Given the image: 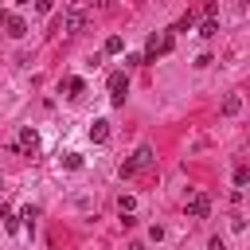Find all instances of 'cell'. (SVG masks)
<instances>
[{"label": "cell", "mask_w": 250, "mask_h": 250, "mask_svg": "<svg viewBox=\"0 0 250 250\" xmlns=\"http://www.w3.org/2000/svg\"><path fill=\"white\" fill-rule=\"evenodd\" d=\"M172 43H176V35H172V31H156V35H148V47H145V62H156L160 55H168V51H172Z\"/></svg>", "instance_id": "6da1fadb"}, {"label": "cell", "mask_w": 250, "mask_h": 250, "mask_svg": "<svg viewBox=\"0 0 250 250\" xmlns=\"http://www.w3.org/2000/svg\"><path fill=\"white\" fill-rule=\"evenodd\" d=\"M148 164H152V148H148V145H141V148H137V152H133V156H129V160L121 164V176L129 180V176H137V172H145Z\"/></svg>", "instance_id": "7a4b0ae2"}, {"label": "cell", "mask_w": 250, "mask_h": 250, "mask_svg": "<svg viewBox=\"0 0 250 250\" xmlns=\"http://www.w3.org/2000/svg\"><path fill=\"white\" fill-rule=\"evenodd\" d=\"M82 27H86V8L70 4V8L62 12V31H66V35H78Z\"/></svg>", "instance_id": "3957f363"}, {"label": "cell", "mask_w": 250, "mask_h": 250, "mask_svg": "<svg viewBox=\"0 0 250 250\" xmlns=\"http://www.w3.org/2000/svg\"><path fill=\"white\" fill-rule=\"evenodd\" d=\"M125 94H129V74H125V70L109 74V102H113V105H125Z\"/></svg>", "instance_id": "277c9868"}, {"label": "cell", "mask_w": 250, "mask_h": 250, "mask_svg": "<svg viewBox=\"0 0 250 250\" xmlns=\"http://www.w3.org/2000/svg\"><path fill=\"white\" fill-rule=\"evenodd\" d=\"M207 211H211V199H207V191H195V195L188 199V219H207Z\"/></svg>", "instance_id": "5b68a950"}, {"label": "cell", "mask_w": 250, "mask_h": 250, "mask_svg": "<svg viewBox=\"0 0 250 250\" xmlns=\"http://www.w3.org/2000/svg\"><path fill=\"white\" fill-rule=\"evenodd\" d=\"M20 148H23L27 156H35V148H39V133H35L31 125H23V129H20Z\"/></svg>", "instance_id": "8992f818"}, {"label": "cell", "mask_w": 250, "mask_h": 250, "mask_svg": "<svg viewBox=\"0 0 250 250\" xmlns=\"http://www.w3.org/2000/svg\"><path fill=\"white\" fill-rule=\"evenodd\" d=\"M90 141H94V145H105V141H109V121H105V117H98V121L90 125Z\"/></svg>", "instance_id": "52a82bcc"}, {"label": "cell", "mask_w": 250, "mask_h": 250, "mask_svg": "<svg viewBox=\"0 0 250 250\" xmlns=\"http://www.w3.org/2000/svg\"><path fill=\"white\" fill-rule=\"evenodd\" d=\"M238 109H242V98H238V94H227V98H223V117H234Z\"/></svg>", "instance_id": "ba28073f"}, {"label": "cell", "mask_w": 250, "mask_h": 250, "mask_svg": "<svg viewBox=\"0 0 250 250\" xmlns=\"http://www.w3.org/2000/svg\"><path fill=\"white\" fill-rule=\"evenodd\" d=\"M8 35H12V39H23V35H27V23H23L20 16H12V20H8Z\"/></svg>", "instance_id": "9c48e42d"}, {"label": "cell", "mask_w": 250, "mask_h": 250, "mask_svg": "<svg viewBox=\"0 0 250 250\" xmlns=\"http://www.w3.org/2000/svg\"><path fill=\"white\" fill-rule=\"evenodd\" d=\"M102 51H105V55H121V51H125V39H121V35H109Z\"/></svg>", "instance_id": "30bf717a"}, {"label": "cell", "mask_w": 250, "mask_h": 250, "mask_svg": "<svg viewBox=\"0 0 250 250\" xmlns=\"http://www.w3.org/2000/svg\"><path fill=\"white\" fill-rule=\"evenodd\" d=\"M62 90H66V98H78V94L86 90V82H82V78H66V82H62Z\"/></svg>", "instance_id": "8fae6325"}, {"label": "cell", "mask_w": 250, "mask_h": 250, "mask_svg": "<svg viewBox=\"0 0 250 250\" xmlns=\"http://www.w3.org/2000/svg\"><path fill=\"white\" fill-rule=\"evenodd\" d=\"M133 207H137V199H133V195H121V199H117V211H121V219H125V215H133Z\"/></svg>", "instance_id": "7c38bea8"}, {"label": "cell", "mask_w": 250, "mask_h": 250, "mask_svg": "<svg viewBox=\"0 0 250 250\" xmlns=\"http://www.w3.org/2000/svg\"><path fill=\"white\" fill-rule=\"evenodd\" d=\"M62 164H66L70 172H78V168H82V152H66V156H62Z\"/></svg>", "instance_id": "4fadbf2b"}, {"label": "cell", "mask_w": 250, "mask_h": 250, "mask_svg": "<svg viewBox=\"0 0 250 250\" xmlns=\"http://www.w3.org/2000/svg\"><path fill=\"white\" fill-rule=\"evenodd\" d=\"M215 31H219V23H215V20H207V23H203V27H199V35H207V39H211V35H215Z\"/></svg>", "instance_id": "5bb4252c"}, {"label": "cell", "mask_w": 250, "mask_h": 250, "mask_svg": "<svg viewBox=\"0 0 250 250\" xmlns=\"http://www.w3.org/2000/svg\"><path fill=\"white\" fill-rule=\"evenodd\" d=\"M234 184H238V188H246V184H250V172H246V168H238V172H234Z\"/></svg>", "instance_id": "9a60e30c"}, {"label": "cell", "mask_w": 250, "mask_h": 250, "mask_svg": "<svg viewBox=\"0 0 250 250\" xmlns=\"http://www.w3.org/2000/svg\"><path fill=\"white\" fill-rule=\"evenodd\" d=\"M35 215H39V207H23V215H20V219L31 227V223H35Z\"/></svg>", "instance_id": "2e32d148"}, {"label": "cell", "mask_w": 250, "mask_h": 250, "mask_svg": "<svg viewBox=\"0 0 250 250\" xmlns=\"http://www.w3.org/2000/svg\"><path fill=\"white\" fill-rule=\"evenodd\" d=\"M4 227H8L12 234H16V230H20V219H16V215H4Z\"/></svg>", "instance_id": "e0dca14e"}, {"label": "cell", "mask_w": 250, "mask_h": 250, "mask_svg": "<svg viewBox=\"0 0 250 250\" xmlns=\"http://www.w3.org/2000/svg\"><path fill=\"white\" fill-rule=\"evenodd\" d=\"M207 250H227V242H223V238H219V234H215V238H211V242H207Z\"/></svg>", "instance_id": "ac0fdd59"}, {"label": "cell", "mask_w": 250, "mask_h": 250, "mask_svg": "<svg viewBox=\"0 0 250 250\" xmlns=\"http://www.w3.org/2000/svg\"><path fill=\"white\" fill-rule=\"evenodd\" d=\"M0 219H4V215H0Z\"/></svg>", "instance_id": "d6986e66"}]
</instances>
